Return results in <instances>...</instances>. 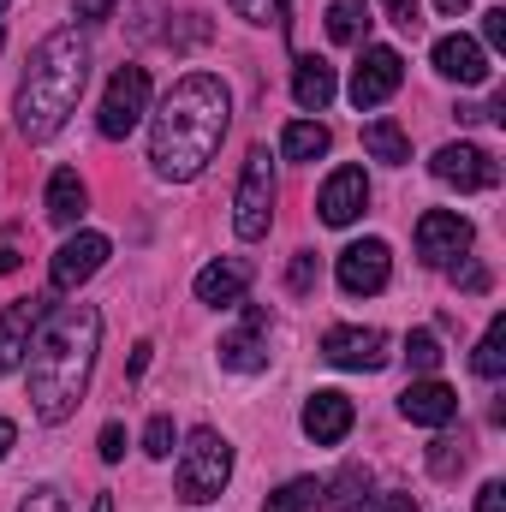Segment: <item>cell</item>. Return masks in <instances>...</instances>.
<instances>
[{
	"label": "cell",
	"instance_id": "obj_1",
	"mask_svg": "<svg viewBox=\"0 0 506 512\" xmlns=\"http://www.w3.org/2000/svg\"><path fill=\"white\" fill-rule=\"evenodd\" d=\"M227 126H233V96H227V84H221L215 72L179 78V84L161 96L155 120H149V167H155V179L191 185V179L215 161Z\"/></svg>",
	"mask_w": 506,
	"mask_h": 512
},
{
	"label": "cell",
	"instance_id": "obj_2",
	"mask_svg": "<svg viewBox=\"0 0 506 512\" xmlns=\"http://www.w3.org/2000/svg\"><path fill=\"white\" fill-rule=\"evenodd\" d=\"M102 352V310L96 304H66L36 322L30 334V405L42 423H66L96 376Z\"/></svg>",
	"mask_w": 506,
	"mask_h": 512
},
{
	"label": "cell",
	"instance_id": "obj_3",
	"mask_svg": "<svg viewBox=\"0 0 506 512\" xmlns=\"http://www.w3.org/2000/svg\"><path fill=\"white\" fill-rule=\"evenodd\" d=\"M90 84V48L78 30H54L36 42L30 66H24V84H18V102H12V120L18 137L30 143H48L60 137V126L78 114V96Z\"/></svg>",
	"mask_w": 506,
	"mask_h": 512
},
{
	"label": "cell",
	"instance_id": "obj_4",
	"mask_svg": "<svg viewBox=\"0 0 506 512\" xmlns=\"http://www.w3.org/2000/svg\"><path fill=\"white\" fill-rule=\"evenodd\" d=\"M227 483H233V441L221 429H191V441L179 453V477H173L179 501H191V507L221 501Z\"/></svg>",
	"mask_w": 506,
	"mask_h": 512
},
{
	"label": "cell",
	"instance_id": "obj_5",
	"mask_svg": "<svg viewBox=\"0 0 506 512\" xmlns=\"http://www.w3.org/2000/svg\"><path fill=\"white\" fill-rule=\"evenodd\" d=\"M268 227H274V161H268V149H251L239 191H233V233L256 245V239H268Z\"/></svg>",
	"mask_w": 506,
	"mask_h": 512
},
{
	"label": "cell",
	"instance_id": "obj_6",
	"mask_svg": "<svg viewBox=\"0 0 506 512\" xmlns=\"http://www.w3.org/2000/svg\"><path fill=\"white\" fill-rule=\"evenodd\" d=\"M143 114H149V72H143V66H120V72L108 78L102 108H96V131L120 143V137H131V131L143 126Z\"/></svg>",
	"mask_w": 506,
	"mask_h": 512
},
{
	"label": "cell",
	"instance_id": "obj_7",
	"mask_svg": "<svg viewBox=\"0 0 506 512\" xmlns=\"http://www.w3.org/2000/svg\"><path fill=\"white\" fill-rule=\"evenodd\" d=\"M429 173L441 185H453V191H495L501 185V161L483 143H447V149H435Z\"/></svg>",
	"mask_w": 506,
	"mask_h": 512
},
{
	"label": "cell",
	"instance_id": "obj_8",
	"mask_svg": "<svg viewBox=\"0 0 506 512\" xmlns=\"http://www.w3.org/2000/svg\"><path fill=\"white\" fill-rule=\"evenodd\" d=\"M465 251H471V221L459 209H423V221H417V256L429 268H453Z\"/></svg>",
	"mask_w": 506,
	"mask_h": 512
},
{
	"label": "cell",
	"instance_id": "obj_9",
	"mask_svg": "<svg viewBox=\"0 0 506 512\" xmlns=\"http://www.w3.org/2000/svg\"><path fill=\"white\" fill-rule=\"evenodd\" d=\"M399 84H405L399 48H364L358 66H352V108H358V114H364V108H381Z\"/></svg>",
	"mask_w": 506,
	"mask_h": 512
},
{
	"label": "cell",
	"instance_id": "obj_10",
	"mask_svg": "<svg viewBox=\"0 0 506 512\" xmlns=\"http://www.w3.org/2000/svg\"><path fill=\"white\" fill-rule=\"evenodd\" d=\"M334 274H340V292L346 298H370V292L387 286V274H393V251L381 239H358V245L340 251V268Z\"/></svg>",
	"mask_w": 506,
	"mask_h": 512
},
{
	"label": "cell",
	"instance_id": "obj_11",
	"mask_svg": "<svg viewBox=\"0 0 506 512\" xmlns=\"http://www.w3.org/2000/svg\"><path fill=\"white\" fill-rule=\"evenodd\" d=\"M108 251H114V245H108L102 233H72V239L54 251V262H48V286H54V292H78V286L108 262Z\"/></svg>",
	"mask_w": 506,
	"mask_h": 512
},
{
	"label": "cell",
	"instance_id": "obj_12",
	"mask_svg": "<svg viewBox=\"0 0 506 512\" xmlns=\"http://www.w3.org/2000/svg\"><path fill=\"white\" fill-rule=\"evenodd\" d=\"M352 423H358V405H352L340 387H316V393L304 399V435H310L316 447L346 441V435H352Z\"/></svg>",
	"mask_w": 506,
	"mask_h": 512
},
{
	"label": "cell",
	"instance_id": "obj_13",
	"mask_svg": "<svg viewBox=\"0 0 506 512\" xmlns=\"http://www.w3.org/2000/svg\"><path fill=\"white\" fill-rule=\"evenodd\" d=\"M221 364H227L233 376L268 370V310H262V304H245V322L221 340Z\"/></svg>",
	"mask_w": 506,
	"mask_h": 512
},
{
	"label": "cell",
	"instance_id": "obj_14",
	"mask_svg": "<svg viewBox=\"0 0 506 512\" xmlns=\"http://www.w3.org/2000/svg\"><path fill=\"white\" fill-rule=\"evenodd\" d=\"M322 358L334 370H381L387 364V334L381 328H328L322 334Z\"/></svg>",
	"mask_w": 506,
	"mask_h": 512
},
{
	"label": "cell",
	"instance_id": "obj_15",
	"mask_svg": "<svg viewBox=\"0 0 506 512\" xmlns=\"http://www.w3.org/2000/svg\"><path fill=\"white\" fill-rule=\"evenodd\" d=\"M316 209H322L328 227H352V221L370 209V179H364V167H334L328 185H322V197H316Z\"/></svg>",
	"mask_w": 506,
	"mask_h": 512
},
{
	"label": "cell",
	"instance_id": "obj_16",
	"mask_svg": "<svg viewBox=\"0 0 506 512\" xmlns=\"http://www.w3.org/2000/svg\"><path fill=\"white\" fill-rule=\"evenodd\" d=\"M48 316V304L42 298H18V304H6L0 310V376H12L18 364H24V352H30V334H36V322Z\"/></svg>",
	"mask_w": 506,
	"mask_h": 512
},
{
	"label": "cell",
	"instance_id": "obj_17",
	"mask_svg": "<svg viewBox=\"0 0 506 512\" xmlns=\"http://www.w3.org/2000/svg\"><path fill=\"white\" fill-rule=\"evenodd\" d=\"M251 262L245 256H221V262H209L203 274H197V304H209V310H233V304H245V286H251Z\"/></svg>",
	"mask_w": 506,
	"mask_h": 512
},
{
	"label": "cell",
	"instance_id": "obj_18",
	"mask_svg": "<svg viewBox=\"0 0 506 512\" xmlns=\"http://www.w3.org/2000/svg\"><path fill=\"white\" fill-rule=\"evenodd\" d=\"M435 72L441 78H453V84H489V48L483 42H471V36H441L435 42Z\"/></svg>",
	"mask_w": 506,
	"mask_h": 512
},
{
	"label": "cell",
	"instance_id": "obj_19",
	"mask_svg": "<svg viewBox=\"0 0 506 512\" xmlns=\"http://www.w3.org/2000/svg\"><path fill=\"white\" fill-rule=\"evenodd\" d=\"M399 411L411 417V423H423V429H441V423H453V411H459V393L447 382H435V376H423V382H411L399 393Z\"/></svg>",
	"mask_w": 506,
	"mask_h": 512
},
{
	"label": "cell",
	"instance_id": "obj_20",
	"mask_svg": "<svg viewBox=\"0 0 506 512\" xmlns=\"http://www.w3.org/2000/svg\"><path fill=\"white\" fill-rule=\"evenodd\" d=\"M334 90H340V84H334V66H328L322 54H304L298 72H292V102H298L304 114H322V108L334 102Z\"/></svg>",
	"mask_w": 506,
	"mask_h": 512
},
{
	"label": "cell",
	"instance_id": "obj_21",
	"mask_svg": "<svg viewBox=\"0 0 506 512\" xmlns=\"http://www.w3.org/2000/svg\"><path fill=\"white\" fill-rule=\"evenodd\" d=\"M48 221L54 227H78L84 221V203H90V191H84V179H78V167H60L54 179H48Z\"/></svg>",
	"mask_w": 506,
	"mask_h": 512
},
{
	"label": "cell",
	"instance_id": "obj_22",
	"mask_svg": "<svg viewBox=\"0 0 506 512\" xmlns=\"http://www.w3.org/2000/svg\"><path fill=\"white\" fill-rule=\"evenodd\" d=\"M328 126L322 120H292V126L280 131V155L286 161H316V155H328Z\"/></svg>",
	"mask_w": 506,
	"mask_h": 512
},
{
	"label": "cell",
	"instance_id": "obj_23",
	"mask_svg": "<svg viewBox=\"0 0 506 512\" xmlns=\"http://www.w3.org/2000/svg\"><path fill=\"white\" fill-rule=\"evenodd\" d=\"M364 30H370V6H364V0H328V36H334V42L358 48Z\"/></svg>",
	"mask_w": 506,
	"mask_h": 512
},
{
	"label": "cell",
	"instance_id": "obj_24",
	"mask_svg": "<svg viewBox=\"0 0 506 512\" xmlns=\"http://www.w3.org/2000/svg\"><path fill=\"white\" fill-rule=\"evenodd\" d=\"M364 149H370L376 161H387V167H405V161H411V137L393 126V120H370V126H364Z\"/></svg>",
	"mask_w": 506,
	"mask_h": 512
},
{
	"label": "cell",
	"instance_id": "obj_25",
	"mask_svg": "<svg viewBox=\"0 0 506 512\" xmlns=\"http://www.w3.org/2000/svg\"><path fill=\"white\" fill-rule=\"evenodd\" d=\"M471 370H477L483 382H501V370H506V316H495V322H489V334L477 340Z\"/></svg>",
	"mask_w": 506,
	"mask_h": 512
},
{
	"label": "cell",
	"instance_id": "obj_26",
	"mask_svg": "<svg viewBox=\"0 0 506 512\" xmlns=\"http://www.w3.org/2000/svg\"><path fill=\"white\" fill-rule=\"evenodd\" d=\"M322 489H328V483H316V477H292L286 489L268 495L262 512H322Z\"/></svg>",
	"mask_w": 506,
	"mask_h": 512
},
{
	"label": "cell",
	"instance_id": "obj_27",
	"mask_svg": "<svg viewBox=\"0 0 506 512\" xmlns=\"http://www.w3.org/2000/svg\"><path fill=\"white\" fill-rule=\"evenodd\" d=\"M370 489V465H346L334 477V489H322V501H334L340 512H358V495Z\"/></svg>",
	"mask_w": 506,
	"mask_h": 512
},
{
	"label": "cell",
	"instance_id": "obj_28",
	"mask_svg": "<svg viewBox=\"0 0 506 512\" xmlns=\"http://www.w3.org/2000/svg\"><path fill=\"white\" fill-rule=\"evenodd\" d=\"M405 358H411V370L435 376V370H441V340H435L429 328H411V340H405Z\"/></svg>",
	"mask_w": 506,
	"mask_h": 512
},
{
	"label": "cell",
	"instance_id": "obj_29",
	"mask_svg": "<svg viewBox=\"0 0 506 512\" xmlns=\"http://www.w3.org/2000/svg\"><path fill=\"white\" fill-rule=\"evenodd\" d=\"M173 441H179L173 417H167V411H155V417H149V429H143V453H149V459H167V453H173Z\"/></svg>",
	"mask_w": 506,
	"mask_h": 512
},
{
	"label": "cell",
	"instance_id": "obj_30",
	"mask_svg": "<svg viewBox=\"0 0 506 512\" xmlns=\"http://www.w3.org/2000/svg\"><path fill=\"white\" fill-rule=\"evenodd\" d=\"M316 280H322V262H316V251H298V256H292V268H286V286L304 298V292H316Z\"/></svg>",
	"mask_w": 506,
	"mask_h": 512
},
{
	"label": "cell",
	"instance_id": "obj_31",
	"mask_svg": "<svg viewBox=\"0 0 506 512\" xmlns=\"http://www.w3.org/2000/svg\"><path fill=\"white\" fill-rule=\"evenodd\" d=\"M429 471L435 477H459L465 471V441H435L429 447Z\"/></svg>",
	"mask_w": 506,
	"mask_h": 512
},
{
	"label": "cell",
	"instance_id": "obj_32",
	"mask_svg": "<svg viewBox=\"0 0 506 512\" xmlns=\"http://www.w3.org/2000/svg\"><path fill=\"white\" fill-rule=\"evenodd\" d=\"M245 24H280L286 18V0H227Z\"/></svg>",
	"mask_w": 506,
	"mask_h": 512
},
{
	"label": "cell",
	"instance_id": "obj_33",
	"mask_svg": "<svg viewBox=\"0 0 506 512\" xmlns=\"http://www.w3.org/2000/svg\"><path fill=\"white\" fill-rule=\"evenodd\" d=\"M381 12H387V24H399L405 36L423 30V6H417V0H381Z\"/></svg>",
	"mask_w": 506,
	"mask_h": 512
},
{
	"label": "cell",
	"instance_id": "obj_34",
	"mask_svg": "<svg viewBox=\"0 0 506 512\" xmlns=\"http://www.w3.org/2000/svg\"><path fill=\"white\" fill-rule=\"evenodd\" d=\"M18 512H66V495H60L54 483H42V489H30V495H24V507H18Z\"/></svg>",
	"mask_w": 506,
	"mask_h": 512
},
{
	"label": "cell",
	"instance_id": "obj_35",
	"mask_svg": "<svg viewBox=\"0 0 506 512\" xmlns=\"http://www.w3.org/2000/svg\"><path fill=\"white\" fill-rule=\"evenodd\" d=\"M453 280H459L465 292H489V268H477V262H465V256L453 262Z\"/></svg>",
	"mask_w": 506,
	"mask_h": 512
},
{
	"label": "cell",
	"instance_id": "obj_36",
	"mask_svg": "<svg viewBox=\"0 0 506 512\" xmlns=\"http://www.w3.org/2000/svg\"><path fill=\"white\" fill-rule=\"evenodd\" d=\"M96 447H102V459H108V465H120V459H126V429H120V423H108Z\"/></svg>",
	"mask_w": 506,
	"mask_h": 512
},
{
	"label": "cell",
	"instance_id": "obj_37",
	"mask_svg": "<svg viewBox=\"0 0 506 512\" xmlns=\"http://www.w3.org/2000/svg\"><path fill=\"white\" fill-rule=\"evenodd\" d=\"M483 42L489 48H506V6H489L483 12Z\"/></svg>",
	"mask_w": 506,
	"mask_h": 512
},
{
	"label": "cell",
	"instance_id": "obj_38",
	"mask_svg": "<svg viewBox=\"0 0 506 512\" xmlns=\"http://www.w3.org/2000/svg\"><path fill=\"white\" fill-rule=\"evenodd\" d=\"M477 512H506V483H483L477 489Z\"/></svg>",
	"mask_w": 506,
	"mask_h": 512
},
{
	"label": "cell",
	"instance_id": "obj_39",
	"mask_svg": "<svg viewBox=\"0 0 506 512\" xmlns=\"http://www.w3.org/2000/svg\"><path fill=\"white\" fill-rule=\"evenodd\" d=\"M114 18V0H78V24H102Z\"/></svg>",
	"mask_w": 506,
	"mask_h": 512
},
{
	"label": "cell",
	"instance_id": "obj_40",
	"mask_svg": "<svg viewBox=\"0 0 506 512\" xmlns=\"http://www.w3.org/2000/svg\"><path fill=\"white\" fill-rule=\"evenodd\" d=\"M364 512H417V495H381V501H370Z\"/></svg>",
	"mask_w": 506,
	"mask_h": 512
},
{
	"label": "cell",
	"instance_id": "obj_41",
	"mask_svg": "<svg viewBox=\"0 0 506 512\" xmlns=\"http://www.w3.org/2000/svg\"><path fill=\"white\" fill-rule=\"evenodd\" d=\"M149 352H155V346H149V340H137V346H131V382H137V376H143V370H149Z\"/></svg>",
	"mask_w": 506,
	"mask_h": 512
},
{
	"label": "cell",
	"instance_id": "obj_42",
	"mask_svg": "<svg viewBox=\"0 0 506 512\" xmlns=\"http://www.w3.org/2000/svg\"><path fill=\"white\" fill-rule=\"evenodd\" d=\"M12 447H18V429H12V423H6V417H0V459H6V453H12Z\"/></svg>",
	"mask_w": 506,
	"mask_h": 512
},
{
	"label": "cell",
	"instance_id": "obj_43",
	"mask_svg": "<svg viewBox=\"0 0 506 512\" xmlns=\"http://www.w3.org/2000/svg\"><path fill=\"white\" fill-rule=\"evenodd\" d=\"M18 262H24V256L12 251V245H0V274H18Z\"/></svg>",
	"mask_w": 506,
	"mask_h": 512
},
{
	"label": "cell",
	"instance_id": "obj_44",
	"mask_svg": "<svg viewBox=\"0 0 506 512\" xmlns=\"http://www.w3.org/2000/svg\"><path fill=\"white\" fill-rule=\"evenodd\" d=\"M441 6V18H459V12H471V0H435Z\"/></svg>",
	"mask_w": 506,
	"mask_h": 512
},
{
	"label": "cell",
	"instance_id": "obj_45",
	"mask_svg": "<svg viewBox=\"0 0 506 512\" xmlns=\"http://www.w3.org/2000/svg\"><path fill=\"white\" fill-rule=\"evenodd\" d=\"M90 512H114V495H96V501H90Z\"/></svg>",
	"mask_w": 506,
	"mask_h": 512
},
{
	"label": "cell",
	"instance_id": "obj_46",
	"mask_svg": "<svg viewBox=\"0 0 506 512\" xmlns=\"http://www.w3.org/2000/svg\"><path fill=\"white\" fill-rule=\"evenodd\" d=\"M0 48H6V30H0Z\"/></svg>",
	"mask_w": 506,
	"mask_h": 512
},
{
	"label": "cell",
	"instance_id": "obj_47",
	"mask_svg": "<svg viewBox=\"0 0 506 512\" xmlns=\"http://www.w3.org/2000/svg\"><path fill=\"white\" fill-rule=\"evenodd\" d=\"M6 6H12V0H0V12H6Z\"/></svg>",
	"mask_w": 506,
	"mask_h": 512
}]
</instances>
